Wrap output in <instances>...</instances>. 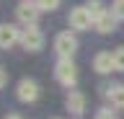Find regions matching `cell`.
I'll list each match as a JSON object with an SVG mask.
<instances>
[{
    "label": "cell",
    "instance_id": "1",
    "mask_svg": "<svg viewBox=\"0 0 124 119\" xmlns=\"http://www.w3.org/2000/svg\"><path fill=\"white\" fill-rule=\"evenodd\" d=\"M54 75H57V80H60L65 88L75 86L78 83V67H75V62H72V57H60V62L54 67Z\"/></svg>",
    "mask_w": 124,
    "mask_h": 119
},
{
    "label": "cell",
    "instance_id": "2",
    "mask_svg": "<svg viewBox=\"0 0 124 119\" xmlns=\"http://www.w3.org/2000/svg\"><path fill=\"white\" fill-rule=\"evenodd\" d=\"M54 52L60 57H72L78 52V39H75V34H70V31H62L57 34V39H54Z\"/></svg>",
    "mask_w": 124,
    "mask_h": 119
},
{
    "label": "cell",
    "instance_id": "3",
    "mask_svg": "<svg viewBox=\"0 0 124 119\" xmlns=\"http://www.w3.org/2000/svg\"><path fill=\"white\" fill-rule=\"evenodd\" d=\"M70 29H75V31H88V29H91V24H96V21H93V16H91V10L85 8H72L70 10Z\"/></svg>",
    "mask_w": 124,
    "mask_h": 119
},
{
    "label": "cell",
    "instance_id": "4",
    "mask_svg": "<svg viewBox=\"0 0 124 119\" xmlns=\"http://www.w3.org/2000/svg\"><path fill=\"white\" fill-rule=\"evenodd\" d=\"M21 44H23V49H29V52H39V49L44 47V34L36 29V24L23 29V34H21Z\"/></svg>",
    "mask_w": 124,
    "mask_h": 119
},
{
    "label": "cell",
    "instance_id": "5",
    "mask_svg": "<svg viewBox=\"0 0 124 119\" xmlns=\"http://www.w3.org/2000/svg\"><path fill=\"white\" fill-rule=\"evenodd\" d=\"M39 5L36 3H21L18 8H16V16H18V21L21 24H26V26H34L36 24V18H39Z\"/></svg>",
    "mask_w": 124,
    "mask_h": 119
},
{
    "label": "cell",
    "instance_id": "6",
    "mask_svg": "<svg viewBox=\"0 0 124 119\" xmlns=\"http://www.w3.org/2000/svg\"><path fill=\"white\" fill-rule=\"evenodd\" d=\"M16 96H18V101L31 103V101H36V98H39V86L34 83V80L23 78L21 83H18V91H16Z\"/></svg>",
    "mask_w": 124,
    "mask_h": 119
},
{
    "label": "cell",
    "instance_id": "7",
    "mask_svg": "<svg viewBox=\"0 0 124 119\" xmlns=\"http://www.w3.org/2000/svg\"><path fill=\"white\" fill-rule=\"evenodd\" d=\"M93 70L101 72V75H106V72L116 70V65H114V55H111V52H98V55L93 57Z\"/></svg>",
    "mask_w": 124,
    "mask_h": 119
},
{
    "label": "cell",
    "instance_id": "8",
    "mask_svg": "<svg viewBox=\"0 0 124 119\" xmlns=\"http://www.w3.org/2000/svg\"><path fill=\"white\" fill-rule=\"evenodd\" d=\"M116 21H119V18L114 16V10H106L103 16L96 18V31H101V34H111V31H116Z\"/></svg>",
    "mask_w": 124,
    "mask_h": 119
},
{
    "label": "cell",
    "instance_id": "9",
    "mask_svg": "<svg viewBox=\"0 0 124 119\" xmlns=\"http://www.w3.org/2000/svg\"><path fill=\"white\" fill-rule=\"evenodd\" d=\"M21 34L16 26H0V47H13L16 41H21Z\"/></svg>",
    "mask_w": 124,
    "mask_h": 119
},
{
    "label": "cell",
    "instance_id": "10",
    "mask_svg": "<svg viewBox=\"0 0 124 119\" xmlns=\"http://www.w3.org/2000/svg\"><path fill=\"white\" fill-rule=\"evenodd\" d=\"M67 109L72 111V114H83L85 111V96L80 93V91H70V96H67Z\"/></svg>",
    "mask_w": 124,
    "mask_h": 119
},
{
    "label": "cell",
    "instance_id": "11",
    "mask_svg": "<svg viewBox=\"0 0 124 119\" xmlns=\"http://www.w3.org/2000/svg\"><path fill=\"white\" fill-rule=\"evenodd\" d=\"M108 101L114 103L116 109H124V86H114V88H108Z\"/></svg>",
    "mask_w": 124,
    "mask_h": 119
},
{
    "label": "cell",
    "instance_id": "12",
    "mask_svg": "<svg viewBox=\"0 0 124 119\" xmlns=\"http://www.w3.org/2000/svg\"><path fill=\"white\" fill-rule=\"evenodd\" d=\"M85 8L91 10L93 21H96L98 16H103V13H106V8H103V3H101V0H88V3H85Z\"/></svg>",
    "mask_w": 124,
    "mask_h": 119
},
{
    "label": "cell",
    "instance_id": "13",
    "mask_svg": "<svg viewBox=\"0 0 124 119\" xmlns=\"http://www.w3.org/2000/svg\"><path fill=\"white\" fill-rule=\"evenodd\" d=\"M114 65H116V70H119V72H124V47H119L114 52Z\"/></svg>",
    "mask_w": 124,
    "mask_h": 119
},
{
    "label": "cell",
    "instance_id": "14",
    "mask_svg": "<svg viewBox=\"0 0 124 119\" xmlns=\"http://www.w3.org/2000/svg\"><path fill=\"white\" fill-rule=\"evenodd\" d=\"M36 5L41 10H54V8H60V0H36Z\"/></svg>",
    "mask_w": 124,
    "mask_h": 119
},
{
    "label": "cell",
    "instance_id": "15",
    "mask_svg": "<svg viewBox=\"0 0 124 119\" xmlns=\"http://www.w3.org/2000/svg\"><path fill=\"white\" fill-rule=\"evenodd\" d=\"M111 10H114V16L119 18V21H124V0H116Z\"/></svg>",
    "mask_w": 124,
    "mask_h": 119
},
{
    "label": "cell",
    "instance_id": "16",
    "mask_svg": "<svg viewBox=\"0 0 124 119\" xmlns=\"http://www.w3.org/2000/svg\"><path fill=\"white\" fill-rule=\"evenodd\" d=\"M96 119H116V117H114L108 109H103V111H98V117H96Z\"/></svg>",
    "mask_w": 124,
    "mask_h": 119
},
{
    "label": "cell",
    "instance_id": "17",
    "mask_svg": "<svg viewBox=\"0 0 124 119\" xmlns=\"http://www.w3.org/2000/svg\"><path fill=\"white\" fill-rule=\"evenodd\" d=\"M5 83H8V70L0 67V88H5Z\"/></svg>",
    "mask_w": 124,
    "mask_h": 119
},
{
    "label": "cell",
    "instance_id": "18",
    "mask_svg": "<svg viewBox=\"0 0 124 119\" xmlns=\"http://www.w3.org/2000/svg\"><path fill=\"white\" fill-rule=\"evenodd\" d=\"M5 119H21V117H18V114H10V117H5Z\"/></svg>",
    "mask_w": 124,
    "mask_h": 119
}]
</instances>
